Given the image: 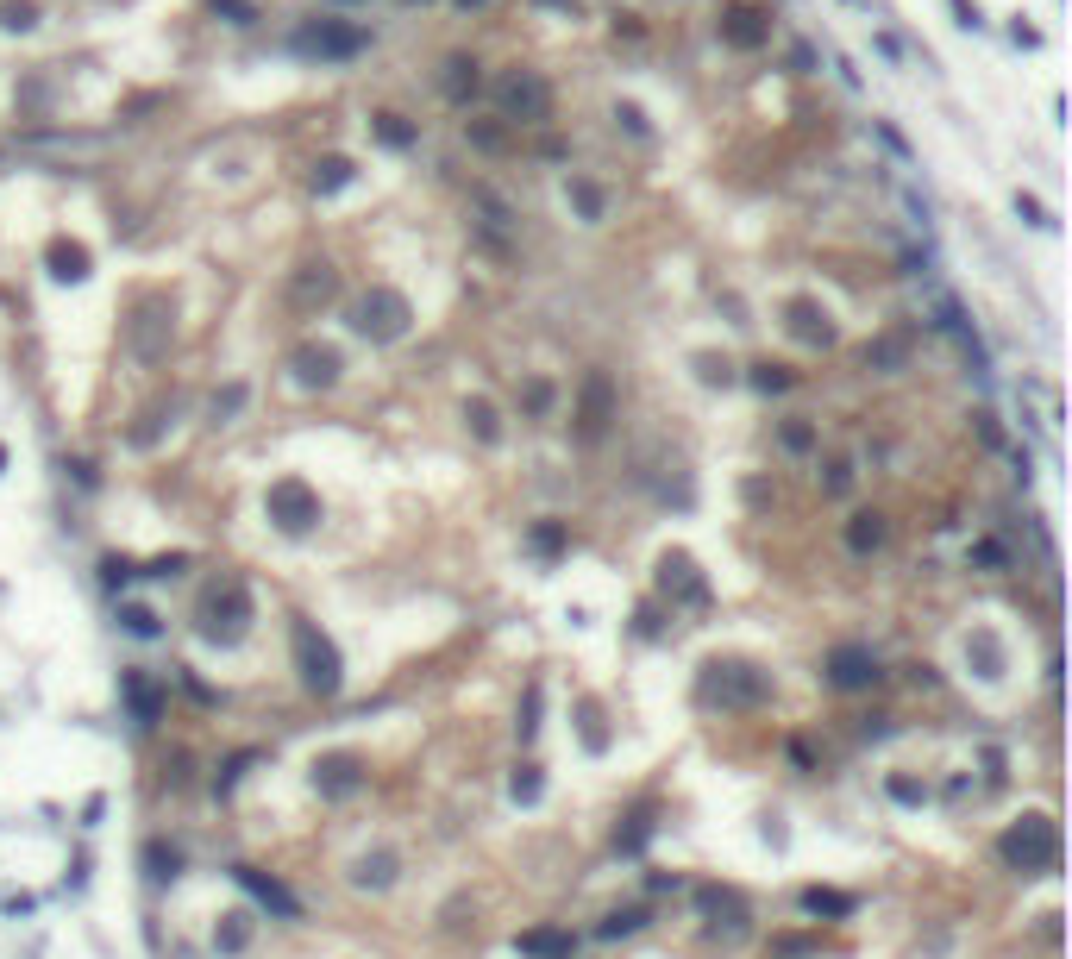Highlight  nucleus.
Wrapping results in <instances>:
<instances>
[{
    "mask_svg": "<svg viewBox=\"0 0 1072 959\" xmlns=\"http://www.w3.org/2000/svg\"><path fill=\"white\" fill-rule=\"evenodd\" d=\"M496 120L502 126H552V82L540 76V69H527V63H515V69H502L496 76Z\"/></svg>",
    "mask_w": 1072,
    "mask_h": 959,
    "instance_id": "1",
    "label": "nucleus"
},
{
    "mask_svg": "<svg viewBox=\"0 0 1072 959\" xmlns=\"http://www.w3.org/2000/svg\"><path fill=\"white\" fill-rule=\"evenodd\" d=\"M352 333L370 339V345H395L414 333V301L389 283H370L358 301H352Z\"/></svg>",
    "mask_w": 1072,
    "mask_h": 959,
    "instance_id": "2",
    "label": "nucleus"
},
{
    "mask_svg": "<svg viewBox=\"0 0 1072 959\" xmlns=\"http://www.w3.org/2000/svg\"><path fill=\"white\" fill-rule=\"evenodd\" d=\"M621 420V389H615V377L609 370H584V383H577V402H571V433L584 439V446H596L602 433H609Z\"/></svg>",
    "mask_w": 1072,
    "mask_h": 959,
    "instance_id": "3",
    "label": "nucleus"
},
{
    "mask_svg": "<svg viewBox=\"0 0 1072 959\" xmlns=\"http://www.w3.org/2000/svg\"><path fill=\"white\" fill-rule=\"evenodd\" d=\"M295 51H301V57H320V63H352V57L370 51V26L326 13V19H308V26L295 32Z\"/></svg>",
    "mask_w": 1072,
    "mask_h": 959,
    "instance_id": "4",
    "label": "nucleus"
},
{
    "mask_svg": "<svg viewBox=\"0 0 1072 959\" xmlns=\"http://www.w3.org/2000/svg\"><path fill=\"white\" fill-rule=\"evenodd\" d=\"M295 665H301V684H308L314 696L339 690V652H333V640H326L314 621H295Z\"/></svg>",
    "mask_w": 1072,
    "mask_h": 959,
    "instance_id": "5",
    "label": "nucleus"
},
{
    "mask_svg": "<svg viewBox=\"0 0 1072 959\" xmlns=\"http://www.w3.org/2000/svg\"><path fill=\"white\" fill-rule=\"evenodd\" d=\"M715 38L728 44V51H765V44H772V13H765L759 0H728V7L715 13Z\"/></svg>",
    "mask_w": 1072,
    "mask_h": 959,
    "instance_id": "6",
    "label": "nucleus"
},
{
    "mask_svg": "<svg viewBox=\"0 0 1072 959\" xmlns=\"http://www.w3.org/2000/svg\"><path fill=\"white\" fill-rule=\"evenodd\" d=\"M289 370H295L301 389H333L339 370H345V352H339V345H326V339H301L289 352Z\"/></svg>",
    "mask_w": 1072,
    "mask_h": 959,
    "instance_id": "7",
    "label": "nucleus"
},
{
    "mask_svg": "<svg viewBox=\"0 0 1072 959\" xmlns=\"http://www.w3.org/2000/svg\"><path fill=\"white\" fill-rule=\"evenodd\" d=\"M270 521H276V527H289V533H301L308 521H320V502L308 496V483H301V477L270 483Z\"/></svg>",
    "mask_w": 1072,
    "mask_h": 959,
    "instance_id": "8",
    "label": "nucleus"
},
{
    "mask_svg": "<svg viewBox=\"0 0 1072 959\" xmlns=\"http://www.w3.org/2000/svg\"><path fill=\"white\" fill-rule=\"evenodd\" d=\"M439 95H446L452 107H471L483 95V63L471 51H452L446 63H439Z\"/></svg>",
    "mask_w": 1072,
    "mask_h": 959,
    "instance_id": "9",
    "label": "nucleus"
},
{
    "mask_svg": "<svg viewBox=\"0 0 1072 959\" xmlns=\"http://www.w3.org/2000/svg\"><path fill=\"white\" fill-rule=\"evenodd\" d=\"M333 295H339V276H333V270H326V264H301V276L289 283V308L314 320Z\"/></svg>",
    "mask_w": 1072,
    "mask_h": 959,
    "instance_id": "10",
    "label": "nucleus"
},
{
    "mask_svg": "<svg viewBox=\"0 0 1072 959\" xmlns=\"http://www.w3.org/2000/svg\"><path fill=\"white\" fill-rule=\"evenodd\" d=\"M565 207H577V220H584V226H602V220H609V189L571 170L565 176Z\"/></svg>",
    "mask_w": 1072,
    "mask_h": 959,
    "instance_id": "11",
    "label": "nucleus"
},
{
    "mask_svg": "<svg viewBox=\"0 0 1072 959\" xmlns=\"http://www.w3.org/2000/svg\"><path fill=\"white\" fill-rule=\"evenodd\" d=\"M709 690L721 696V703H753V696H765V677H753V665H709Z\"/></svg>",
    "mask_w": 1072,
    "mask_h": 959,
    "instance_id": "12",
    "label": "nucleus"
},
{
    "mask_svg": "<svg viewBox=\"0 0 1072 959\" xmlns=\"http://www.w3.org/2000/svg\"><path fill=\"white\" fill-rule=\"evenodd\" d=\"M828 665H834L828 677H834V684H841V690H859V684H872V677H878V659H872L866 646H841V652H834Z\"/></svg>",
    "mask_w": 1072,
    "mask_h": 959,
    "instance_id": "13",
    "label": "nucleus"
},
{
    "mask_svg": "<svg viewBox=\"0 0 1072 959\" xmlns=\"http://www.w3.org/2000/svg\"><path fill=\"white\" fill-rule=\"evenodd\" d=\"M370 138L389 151H414L421 145V120H408V113H370Z\"/></svg>",
    "mask_w": 1072,
    "mask_h": 959,
    "instance_id": "14",
    "label": "nucleus"
},
{
    "mask_svg": "<svg viewBox=\"0 0 1072 959\" xmlns=\"http://www.w3.org/2000/svg\"><path fill=\"white\" fill-rule=\"evenodd\" d=\"M352 182H358V163H352V157H320V163H314V176H308V189L326 201V195L352 189Z\"/></svg>",
    "mask_w": 1072,
    "mask_h": 959,
    "instance_id": "15",
    "label": "nucleus"
},
{
    "mask_svg": "<svg viewBox=\"0 0 1072 959\" xmlns=\"http://www.w3.org/2000/svg\"><path fill=\"white\" fill-rule=\"evenodd\" d=\"M508 132H515V126H502V120H464V145L483 151V157H496V151H508Z\"/></svg>",
    "mask_w": 1072,
    "mask_h": 959,
    "instance_id": "16",
    "label": "nucleus"
},
{
    "mask_svg": "<svg viewBox=\"0 0 1072 959\" xmlns=\"http://www.w3.org/2000/svg\"><path fill=\"white\" fill-rule=\"evenodd\" d=\"M51 276H57V283H82V276H88V251L76 239H57L51 245Z\"/></svg>",
    "mask_w": 1072,
    "mask_h": 959,
    "instance_id": "17",
    "label": "nucleus"
},
{
    "mask_svg": "<svg viewBox=\"0 0 1072 959\" xmlns=\"http://www.w3.org/2000/svg\"><path fill=\"white\" fill-rule=\"evenodd\" d=\"M0 32L32 38L38 32V0H0Z\"/></svg>",
    "mask_w": 1072,
    "mask_h": 959,
    "instance_id": "18",
    "label": "nucleus"
},
{
    "mask_svg": "<svg viewBox=\"0 0 1072 959\" xmlns=\"http://www.w3.org/2000/svg\"><path fill=\"white\" fill-rule=\"evenodd\" d=\"M747 383H753V389H765V395H784L790 383H797V370H790V364H772V358H759Z\"/></svg>",
    "mask_w": 1072,
    "mask_h": 959,
    "instance_id": "19",
    "label": "nucleus"
},
{
    "mask_svg": "<svg viewBox=\"0 0 1072 959\" xmlns=\"http://www.w3.org/2000/svg\"><path fill=\"white\" fill-rule=\"evenodd\" d=\"M847 540H853V552H878L884 546V514H853Z\"/></svg>",
    "mask_w": 1072,
    "mask_h": 959,
    "instance_id": "20",
    "label": "nucleus"
},
{
    "mask_svg": "<svg viewBox=\"0 0 1072 959\" xmlns=\"http://www.w3.org/2000/svg\"><path fill=\"white\" fill-rule=\"evenodd\" d=\"M245 402H251V389H245V383H226V389L214 395V408H207V414H214V420H220V427H226V420H232V414H239Z\"/></svg>",
    "mask_w": 1072,
    "mask_h": 959,
    "instance_id": "21",
    "label": "nucleus"
},
{
    "mask_svg": "<svg viewBox=\"0 0 1072 959\" xmlns=\"http://www.w3.org/2000/svg\"><path fill=\"white\" fill-rule=\"evenodd\" d=\"M784 446H790V452H809V446H815V427H809L803 414H790V420H784Z\"/></svg>",
    "mask_w": 1072,
    "mask_h": 959,
    "instance_id": "22",
    "label": "nucleus"
},
{
    "mask_svg": "<svg viewBox=\"0 0 1072 959\" xmlns=\"http://www.w3.org/2000/svg\"><path fill=\"white\" fill-rule=\"evenodd\" d=\"M214 13H226V26H258V7H251V0H214Z\"/></svg>",
    "mask_w": 1072,
    "mask_h": 959,
    "instance_id": "23",
    "label": "nucleus"
},
{
    "mask_svg": "<svg viewBox=\"0 0 1072 959\" xmlns=\"http://www.w3.org/2000/svg\"><path fill=\"white\" fill-rule=\"evenodd\" d=\"M953 7V26H966V32H985V13H978V0H947Z\"/></svg>",
    "mask_w": 1072,
    "mask_h": 959,
    "instance_id": "24",
    "label": "nucleus"
},
{
    "mask_svg": "<svg viewBox=\"0 0 1072 959\" xmlns=\"http://www.w3.org/2000/svg\"><path fill=\"white\" fill-rule=\"evenodd\" d=\"M696 370H703V383H734V364H728V358H715V352L696 358Z\"/></svg>",
    "mask_w": 1072,
    "mask_h": 959,
    "instance_id": "25",
    "label": "nucleus"
},
{
    "mask_svg": "<svg viewBox=\"0 0 1072 959\" xmlns=\"http://www.w3.org/2000/svg\"><path fill=\"white\" fill-rule=\"evenodd\" d=\"M615 126H627V132H634V138H652V126H646V113H640L634 101H627V107H615Z\"/></svg>",
    "mask_w": 1072,
    "mask_h": 959,
    "instance_id": "26",
    "label": "nucleus"
},
{
    "mask_svg": "<svg viewBox=\"0 0 1072 959\" xmlns=\"http://www.w3.org/2000/svg\"><path fill=\"white\" fill-rule=\"evenodd\" d=\"M533 546H540V552H558V546H565V527H558V521H540V527H533Z\"/></svg>",
    "mask_w": 1072,
    "mask_h": 959,
    "instance_id": "27",
    "label": "nucleus"
},
{
    "mask_svg": "<svg viewBox=\"0 0 1072 959\" xmlns=\"http://www.w3.org/2000/svg\"><path fill=\"white\" fill-rule=\"evenodd\" d=\"M1016 214L1029 220V226H1054V220H1047V207H1041L1035 195H1016Z\"/></svg>",
    "mask_w": 1072,
    "mask_h": 959,
    "instance_id": "28",
    "label": "nucleus"
},
{
    "mask_svg": "<svg viewBox=\"0 0 1072 959\" xmlns=\"http://www.w3.org/2000/svg\"><path fill=\"white\" fill-rule=\"evenodd\" d=\"M790 69H797V76H809V69H815V51H809V44H797V51H790Z\"/></svg>",
    "mask_w": 1072,
    "mask_h": 959,
    "instance_id": "29",
    "label": "nucleus"
},
{
    "mask_svg": "<svg viewBox=\"0 0 1072 959\" xmlns=\"http://www.w3.org/2000/svg\"><path fill=\"white\" fill-rule=\"evenodd\" d=\"M1010 38H1016V44H1029V51H1035V44H1041V32H1035V26H1022V19H1016V26H1010Z\"/></svg>",
    "mask_w": 1072,
    "mask_h": 959,
    "instance_id": "30",
    "label": "nucleus"
},
{
    "mask_svg": "<svg viewBox=\"0 0 1072 959\" xmlns=\"http://www.w3.org/2000/svg\"><path fill=\"white\" fill-rule=\"evenodd\" d=\"M452 7H464V13H483V7H489V0H452Z\"/></svg>",
    "mask_w": 1072,
    "mask_h": 959,
    "instance_id": "31",
    "label": "nucleus"
},
{
    "mask_svg": "<svg viewBox=\"0 0 1072 959\" xmlns=\"http://www.w3.org/2000/svg\"><path fill=\"white\" fill-rule=\"evenodd\" d=\"M0 464H7V452H0Z\"/></svg>",
    "mask_w": 1072,
    "mask_h": 959,
    "instance_id": "32",
    "label": "nucleus"
},
{
    "mask_svg": "<svg viewBox=\"0 0 1072 959\" xmlns=\"http://www.w3.org/2000/svg\"><path fill=\"white\" fill-rule=\"evenodd\" d=\"M339 7H345V0H339Z\"/></svg>",
    "mask_w": 1072,
    "mask_h": 959,
    "instance_id": "33",
    "label": "nucleus"
}]
</instances>
